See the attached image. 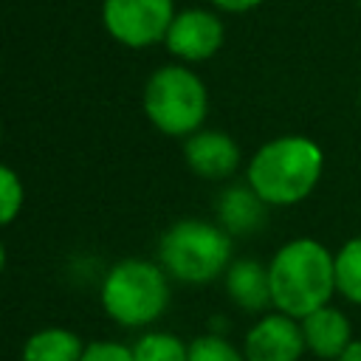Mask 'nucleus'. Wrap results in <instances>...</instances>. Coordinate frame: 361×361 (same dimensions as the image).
I'll return each mask as SVG.
<instances>
[{
	"label": "nucleus",
	"instance_id": "1",
	"mask_svg": "<svg viewBox=\"0 0 361 361\" xmlns=\"http://www.w3.org/2000/svg\"><path fill=\"white\" fill-rule=\"evenodd\" d=\"M271 307L305 319L307 313L330 305L336 293V259L333 251L313 240L296 237L276 248L268 262Z\"/></svg>",
	"mask_w": 361,
	"mask_h": 361
},
{
	"label": "nucleus",
	"instance_id": "2",
	"mask_svg": "<svg viewBox=\"0 0 361 361\" xmlns=\"http://www.w3.org/2000/svg\"><path fill=\"white\" fill-rule=\"evenodd\" d=\"M324 172L322 147L299 133L265 141L245 166V183L265 206H296L313 195Z\"/></svg>",
	"mask_w": 361,
	"mask_h": 361
},
{
	"label": "nucleus",
	"instance_id": "3",
	"mask_svg": "<svg viewBox=\"0 0 361 361\" xmlns=\"http://www.w3.org/2000/svg\"><path fill=\"white\" fill-rule=\"evenodd\" d=\"M158 262L186 285L212 282L231 265V234L220 223L197 217L178 220L161 234Z\"/></svg>",
	"mask_w": 361,
	"mask_h": 361
},
{
	"label": "nucleus",
	"instance_id": "4",
	"mask_svg": "<svg viewBox=\"0 0 361 361\" xmlns=\"http://www.w3.org/2000/svg\"><path fill=\"white\" fill-rule=\"evenodd\" d=\"M99 299L116 324L147 327L161 319L169 305V274L161 262L121 259L104 274Z\"/></svg>",
	"mask_w": 361,
	"mask_h": 361
},
{
	"label": "nucleus",
	"instance_id": "5",
	"mask_svg": "<svg viewBox=\"0 0 361 361\" xmlns=\"http://www.w3.org/2000/svg\"><path fill=\"white\" fill-rule=\"evenodd\" d=\"M144 113L158 133L169 138H189L206 121L209 90L183 62L164 65L144 85Z\"/></svg>",
	"mask_w": 361,
	"mask_h": 361
},
{
	"label": "nucleus",
	"instance_id": "6",
	"mask_svg": "<svg viewBox=\"0 0 361 361\" xmlns=\"http://www.w3.org/2000/svg\"><path fill=\"white\" fill-rule=\"evenodd\" d=\"M175 11V0H102V25L127 48H149L164 42Z\"/></svg>",
	"mask_w": 361,
	"mask_h": 361
},
{
	"label": "nucleus",
	"instance_id": "7",
	"mask_svg": "<svg viewBox=\"0 0 361 361\" xmlns=\"http://www.w3.org/2000/svg\"><path fill=\"white\" fill-rule=\"evenodd\" d=\"M223 39H226V28L220 14L192 6L175 11L164 45L180 62H206L223 48Z\"/></svg>",
	"mask_w": 361,
	"mask_h": 361
},
{
	"label": "nucleus",
	"instance_id": "8",
	"mask_svg": "<svg viewBox=\"0 0 361 361\" xmlns=\"http://www.w3.org/2000/svg\"><path fill=\"white\" fill-rule=\"evenodd\" d=\"M305 350L299 319L279 310L262 313L243 338L245 361H302Z\"/></svg>",
	"mask_w": 361,
	"mask_h": 361
},
{
	"label": "nucleus",
	"instance_id": "9",
	"mask_svg": "<svg viewBox=\"0 0 361 361\" xmlns=\"http://www.w3.org/2000/svg\"><path fill=\"white\" fill-rule=\"evenodd\" d=\"M183 158H186V166L197 178L226 180L240 169L243 152H240V144L228 133L200 127L183 141Z\"/></svg>",
	"mask_w": 361,
	"mask_h": 361
},
{
	"label": "nucleus",
	"instance_id": "10",
	"mask_svg": "<svg viewBox=\"0 0 361 361\" xmlns=\"http://www.w3.org/2000/svg\"><path fill=\"white\" fill-rule=\"evenodd\" d=\"M299 324H302L305 347L316 358L336 361L353 344V324H350L347 313L336 305H324V307L307 313L305 319H299Z\"/></svg>",
	"mask_w": 361,
	"mask_h": 361
},
{
	"label": "nucleus",
	"instance_id": "11",
	"mask_svg": "<svg viewBox=\"0 0 361 361\" xmlns=\"http://www.w3.org/2000/svg\"><path fill=\"white\" fill-rule=\"evenodd\" d=\"M265 209L268 206L262 203V197L248 183L226 186L217 197V223L231 237L254 234L265 220Z\"/></svg>",
	"mask_w": 361,
	"mask_h": 361
},
{
	"label": "nucleus",
	"instance_id": "12",
	"mask_svg": "<svg viewBox=\"0 0 361 361\" xmlns=\"http://www.w3.org/2000/svg\"><path fill=\"white\" fill-rule=\"evenodd\" d=\"M226 290H228V299L248 313H259L271 307L268 265L257 259H234L226 268Z\"/></svg>",
	"mask_w": 361,
	"mask_h": 361
},
{
	"label": "nucleus",
	"instance_id": "13",
	"mask_svg": "<svg viewBox=\"0 0 361 361\" xmlns=\"http://www.w3.org/2000/svg\"><path fill=\"white\" fill-rule=\"evenodd\" d=\"M87 344L68 327H42L23 344V361H82Z\"/></svg>",
	"mask_w": 361,
	"mask_h": 361
},
{
	"label": "nucleus",
	"instance_id": "14",
	"mask_svg": "<svg viewBox=\"0 0 361 361\" xmlns=\"http://www.w3.org/2000/svg\"><path fill=\"white\" fill-rule=\"evenodd\" d=\"M336 259V293H341L350 305H361V234L341 243L333 254Z\"/></svg>",
	"mask_w": 361,
	"mask_h": 361
},
{
	"label": "nucleus",
	"instance_id": "15",
	"mask_svg": "<svg viewBox=\"0 0 361 361\" xmlns=\"http://www.w3.org/2000/svg\"><path fill=\"white\" fill-rule=\"evenodd\" d=\"M135 361H189V344H183L175 333L149 330L133 344Z\"/></svg>",
	"mask_w": 361,
	"mask_h": 361
},
{
	"label": "nucleus",
	"instance_id": "16",
	"mask_svg": "<svg viewBox=\"0 0 361 361\" xmlns=\"http://www.w3.org/2000/svg\"><path fill=\"white\" fill-rule=\"evenodd\" d=\"M189 361H245V355L226 336L203 333L189 341Z\"/></svg>",
	"mask_w": 361,
	"mask_h": 361
},
{
	"label": "nucleus",
	"instance_id": "17",
	"mask_svg": "<svg viewBox=\"0 0 361 361\" xmlns=\"http://www.w3.org/2000/svg\"><path fill=\"white\" fill-rule=\"evenodd\" d=\"M23 203H25V189L20 175L11 166L0 164V228L20 217Z\"/></svg>",
	"mask_w": 361,
	"mask_h": 361
},
{
	"label": "nucleus",
	"instance_id": "18",
	"mask_svg": "<svg viewBox=\"0 0 361 361\" xmlns=\"http://www.w3.org/2000/svg\"><path fill=\"white\" fill-rule=\"evenodd\" d=\"M82 361H135L133 347H124L118 341H90L82 353Z\"/></svg>",
	"mask_w": 361,
	"mask_h": 361
},
{
	"label": "nucleus",
	"instance_id": "19",
	"mask_svg": "<svg viewBox=\"0 0 361 361\" xmlns=\"http://www.w3.org/2000/svg\"><path fill=\"white\" fill-rule=\"evenodd\" d=\"M217 11H228V14H245L257 6H262L265 0H209Z\"/></svg>",
	"mask_w": 361,
	"mask_h": 361
},
{
	"label": "nucleus",
	"instance_id": "20",
	"mask_svg": "<svg viewBox=\"0 0 361 361\" xmlns=\"http://www.w3.org/2000/svg\"><path fill=\"white\" fill-rule=\"evenodd\" d=\"M336 361H361V338H353V344Z\"/></svg>",
	"mask_w": 361,
	"mask_h": 361
},
{
	"label": "nucleus",
	"instance_id": "21",
	"mask_svg": "<svg viewBox=\"0 0 361 361\" xmlns=\"http://www.w3.org/2000/svg\"><path fill=\"white\" fill-rule=\"evenodd\" d=\"M3 268H6V245L0 240V274H3Z\"/></svg>",
	"mask_w": 361,
	"mask_h": 361
},
{
	"label": "nucleus",
	"instance_id": "22",
	"mask_svg": "<svg viewBox=\"0 0 361 361\" xmlns=\"http://www.w3.org/2000/svg\"><path fill=\"white\" fill-rule=\"evenodd\" d=\"M358 113H361V90H358Z\"/></svg>",
	"mask_w": 361,
	"mask_h": 361
},
{
	"label": "nucleus",
	"instance_id": "23",
	"mask_svg": "<svg viewBox=\"0 0 361 361\" xmlns=\"http://www.w3.org/2000/svg\"><path fill=\"white\" fill-rule=\"evenodd\" d=\"M0 141H3V124H0Z\"/></svg>",
	"mask_w": 361,
	"mask_h": 361
},
{
	"label": "nucleus",
	"instance_id": "24",
	"mask_svg": "<svg viewBox=\"0 0 361 361\" xmlns=\"http://www.w3.org/2000/svg\"><path fill=\"white\" fill-rule=\"evenodd\" d=\"M358 6H361V0H358Z\"/></svg>",
	"mask_w": 361,
	"mask_h": 361
}]
</instances>
